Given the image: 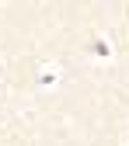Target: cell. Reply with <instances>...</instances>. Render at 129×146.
<instances>
[{"label":"cell","instance_id":"obj_1","mask_svg":"<svg viewBox=\"0 0 129 146\" xmlns=\"http://www.w3.org/2000/svg\"><path fill=\"white\" fill-rule=\"evenodd\" d=\"M91 52H94L98 59H105V63H108V59L115 56V52H112V42H108L105 35H98V38H91Z\"/></svg>","mask_w":129,"mask_h":146},{"label":"cell","instance_id":"obj_2","mask_svg":"<svg viewBox=\"0 0 129 146\" xmlns=\"http://www.w3.org/2000/svg\"><path fill=\"white\" fill-rule=\"evenodd\" d=\"M56 80H59V73H56V70H52V66L39 73V87H42V90H49V87H56Z\"/></svg>","mask_w":129,"mask_h":146}]
</instances>
